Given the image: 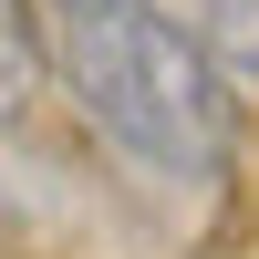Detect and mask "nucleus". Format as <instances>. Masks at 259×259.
I'll list each match as a JSON object with an SVG mask.
<instances>
[{
    "label": "nucleus",
    "mask_w": 259,
    "mask_h": 259,
    "mask_svg": "<svg viewBox=\"0 0 259 259\" xmlns=\"http://www.w3.org/2000/svg\"><path fill=\"white\" fill-rule=\"evenodd\" d=\"M31 73H52V62H41V11L0 0V124L31 104Z\"/></svg>",
    "instance_id": "nucleus-3"
},
{
    "label": "nucleus",
    "mask_w": 259,
    "mask_h": 259,
    "mask_svg": "<svg viewBox=\"0 0 259 259\" xmlns=\"http://www.w3.org/2000/svg\"><path fill=\"white\" fill-rule=\"evenodd\" d=\"M166 11L187 21V41H197L228 83H259V0H166Z\"/></svg>",
    "instance_id": "nucleus-2"
},
{
    "label": "nucleus",
    "mask_w": 259,
    "mask_h": 259,
    "mask_svg": "<svg viewBox=\"0 0 259 259\" xmlns=\"http://www.w3.org/2000/svg\"><path fill=\"white\" fill-rule=\"evenodd\" d=\"M41 62L145 187L166 197H218L239 156V94L187 41L166 0H41Z\"/></svg>",
    "instance_id": "nucleus-1"
}]
</instances>
